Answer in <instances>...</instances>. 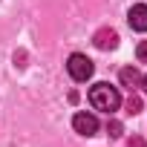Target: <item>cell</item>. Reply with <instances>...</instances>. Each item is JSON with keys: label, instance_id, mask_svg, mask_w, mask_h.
Wrapping results in <instances>:
<instances>
[{"label": "cell", "instance_id": "obj_1", "mask_svg": "<svg viewBox=\"0 0 147 147\" xmlns=\"http://www.w3.org/2000/svg\"><path fill=\"white\" fill-rule=\"evenodd\" d=\"M90 104L95 107V110H101V113H115L118 110V104H121V95H118V90L115 87H110V84H95L92 90H90Z\"/></svg>", "mask_w": 147, "mask_h": 147}, {"label": "cell", "instance_id": "obj_2", "mask_svg": "<svg viewBox=\"0 0 147 147\" xmlns=\"http://www.w3.org/2000/svg\"><path fill=\"white\" fill-rule=\"evenodd\" d=\"M66 69H69V75L75 78V81H90L92 78V61L87 58V55H69V61H66Z\"/></svg>", "mask_w": 147, "mask_h": 147}, {"label": "cell", "instance_id": "obj_3", "mask_svg": "<svg viewBox=\"0 0 147 147\" xmlns=\"http://www.w3.org/2000/svg\"><path fill=\"white\" fill-rule=\"evenodd\" d=\"M72 127H75V133H81V136H95L98 133V118L92 113H75Z\"/></svg>", "mask_w": 147, "mask_h": 147}, {"label": "cell", "instance_id": "obj_4", "mask_svg": "<svg viewBox=\"0 0 147 147\" xmlns=\"http://www.w3.org/2000/svg\"><path fill=\"white\" fill-rule=\"evenodd\" d=\"M127 20H130V26H133L136 32H147V6H144V3L133 6L130 15H127Z\"/></svg>", "mask_w": 147, "mask_h": 147}, {"label": "cell", "instance_id": "obj_5", "mask_svg": "<svg viewBox=\"0 0 147 147\" xmlns=\"http://www.w3.org/2000/svg\"><path fill=\"white\" fill-rule=\"evenodd\" d=\"M92 40H95L98 49H115V46H118V35H115L113 29H98Z\"/></svg>", "mask_w": 147, "mask_h": 147}, {"label": "cell", "instance_id": "obj_6", "mask_svg": "<svg viewBox=\"0 0 147 147\" xmlns=\"http://www.w3.org/2000/svg\"><path fill=\"white\" fill-rule=\"evenodd\" d=\"M118 78H121V84L130 87V90L141 87V75H138V69H136V66H124V69L118 72Z\"/></svg>", "mask_w": 147, "mask_h": 147}, {"label": "cell", "instance_id": "obj_7", "mask_svg": "<svg viewBox=\"0 0 147 147\" xmlns=\"http://www.w3.org/2000/svg\"><path fill=\"white\" fill-rule=\"evenodd\" d=\"M127 113H130V115H138V113H141V98H138V95H130V98H127Z\"/></svg>", "mask_w": 147, "mask_h": 147}, {"label": "cell", "instance_id": "obj_8", "mask_svg": "<svg viewBox=\"0 0 147 147\" xmlns=\"http://www.w3.org/2000/svg\"><path fill=\"white\" fill-rule=\"evenodd\" d=\"M107 133H110V138H118L121 136V124L118 121H107Z\"/></svg>", "mask_w": 147, "mask_h": 147}, {"label": "cell", "instance_id": "obj_9", "mask_svg": "<svg viewBox=\"0 0 147 147\" xmlns=\"http://www.w3.org/2000/svg\"><path fill=\"white\" fill-rule=\"evenodd\" d=\"M136 55H138V61H141V63H147V40H141V43H138Z\"/></svg>", "mask_w": 147, "mask_h": 147}, {"label": "cell", "instance_id": "obj_10", "mask_svg": "<svg viewBox=\"0 0 147 147\" xmlns=\"http://www.w3.org/2000/svg\"><path fill=\"white\" fill-rule=\"evenodd\" d=\"M127 147H147V144H144V138H141V136H133V138L127 141Z\"/></svg>", "mask_w": 147, "mask_h": 147}, {"label": "cell", "instance_id": "obj_11", "mask_svg": "<svg viewBox=\"0 0 147 147\" xmlns=\"http://www.w3.org/2000/svg\"><path fill=\"white\" fill-rule=\"evenodd\" d=\"M141 87H144V92H147V75H144V78H141Z\"/></svg>", "mask_w": 147, "mask_h": 147}]
</instances>
